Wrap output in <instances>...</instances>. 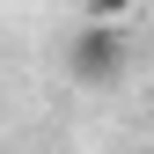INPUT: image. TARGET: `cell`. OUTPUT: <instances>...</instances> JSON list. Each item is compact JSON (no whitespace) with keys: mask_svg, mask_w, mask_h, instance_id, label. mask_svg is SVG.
<instances>
[{"mask_svg":"<svg viewBox=\"0 0 154 154\" xmlns=\"http://www.w3.org/2000/svg\"><path fill=\"white\" fill-rule=\"evenodd\" d=\"M118 73H125V29L81 22V37H73V81L103 88V81H118Z\"/></svg>","mask_w":154,"mask_h":154,"instance_id":"6da1fadb","label":"cell"},{"mask_svg":"<svg viewBox=\"0 0 154 154\" xmlns=\"http://www.w3.org/2000/svg\"><path fill=\"white\" fill-rule=\"evenodd\" d=\"M132 8H140V0H81V22H95V29H125Z\"/></svg>","mask_w":154,"mask_h":154,"instance_id":"7a4b0ae2","label":"cell"}]
</instances>
